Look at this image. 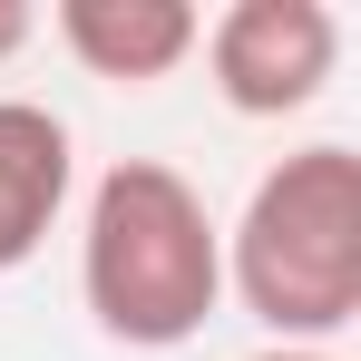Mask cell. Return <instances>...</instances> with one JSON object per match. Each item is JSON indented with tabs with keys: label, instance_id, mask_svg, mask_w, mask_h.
Returning <instances> with one entry per match:
<instances>
[{
	"label": "cell",
	"instance_id": "6da1fadb",
	"mask_svg": "<svg viewBox=\"0 0 361 361\" xmlns=\"http://www.w3.org/2000/svg\"><path fill=\"white\" fill-rule=\"evenodd\" d=\"M78 293H88V322L127 352L195 342L225 302V225L205 215L195 176H176L166 157H118L88 185Z\"/></svg>",
	"mask_w": 361,
	"mask_h": 361
},
{
	"label": "cell",
	"instance_id": "7a4b0ae2",
	"mask_svg": "<svg viewBox=\"0 0 361 361\" xmlns=\"http://www.w3.org/2000/svg\"><path fill=\"white\" fill-rule=\"evenodd\" d=\"M225 293L293 352H332L361 322V157L342 137L274 157L225 225Z\"/></svg>",
	"mask_w": 361,
	"mask_h": 361
},
{
	"label": "cell",
	"instance_id": "3957f363",
	"mask_svg": "<svg viewBox=\"0 0 361 361\" xmlns=\"http://www.w3.org/2000/svg\"><path fill=\"white\" fill-rule=\"evenodd\" d=\"M195 49L235 118H293L342 68V20L322 0H225Z\"/></svg>",
	"mask_w": 361,
	"mask_h": 361
},
{
	"label": "cell",
	"instance_id": "277c9868",
	"mask_svg": "<svg viewBox=\"0 0 361 361\" xmlns=\"http://www.w3.org/2000/svg\"><path fill=\"white\" fill-rule=\"evenodd\" d=\"M49 30H59V49L88 68V78L157 88V78H176V68L195 59L205 10H195V0H59Z\"/></svg>",
	"mask_w": 361,
	"mask_h": 361
},
{
	"label": "cell",
	"instance_id": "5b68a950",
	"mask_svg": "<svg viewBox=\"0 0 361 361\" xmlns=\"http://www.w3.org/2000/svg\"><path fill=\"white\" fill-rule=\"evenodd\" d=\"M78 185V137L39 98H0V274H20Z\"/></svg>",
	"mask_w": 361,
	"mask_h": 361
},
{
	"label": "cell",
	"instance_id": "8992f818",
	"mask_svg": "<svg viewBox=\"0 0 361 361\" xmlns=\"http://www.w3.org/2000/svg\"><path fill=\"white\" fill-rule=\"evenodd\" d=\"M30 39H39V10L30 0H0V59H20Z\"/></svg>",
	"mask_w": 361,
	"mask_h": 361
},
{
	"label": "cell",
	"instance_id": "52a82bcc",
	"mask_svg": "<svg viewBox=\"0 0 361 361\" xmlns=\"http://www.w3.org/2000/svg\"><path fill=\"white\" fill-rule=\"evenodd\" d=\"M244 361H342V352H293V342H264V352H244Z\"/></svg>",
	"mask_w": 361,
	"mask_h": 361
}]
</instances>
